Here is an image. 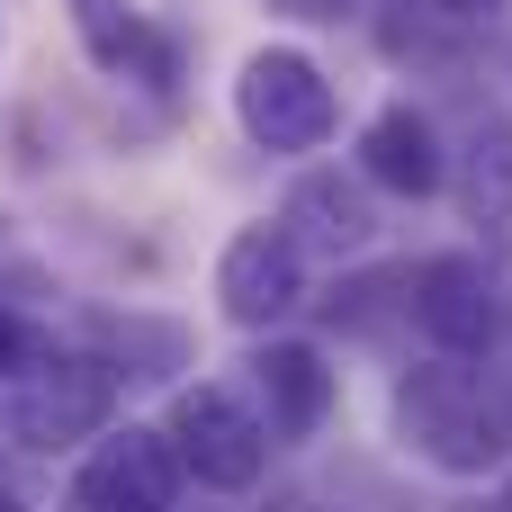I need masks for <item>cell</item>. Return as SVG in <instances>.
Here are the masks:
<instances>
[{
	"mask_svg": "<svg viewBox=\"0 0 512 512\" xmlns=\"http://www.w3.org/2000/svg\"><path fill=\"white\" fill-rule=\"evenodd\" d=\"M441 9H459V18H477V27H486V18H504L512 0H441Z\"/></svg>",
	"mask_w": 512,
	"mask_h": 512,
	"instance_id": "cell-17",
	"label": "cell"
},
{
	"mask_svg": "<svg viewBox=\"0 0 512 512\" xmlns=\"http://www.w3.org/2000/svg\"><path fill=\"white\" fill-rule=\"evenodd\" d=\"M468 27H477V18H459V9H441V0H387V18H378V54L405 63V72H450V81H459V72L477 63Z\"/></svg>",
	"mask_w": 512,
	"mask_h": 512,
	"instance_id": "cell-13",
	"label": "cell"
},
{
	"mask_svg": "<svg viewBox=\"0 0 512 512\" xmlns=\"http://www.w3.org/2000/svg\"><path fill=\"white\" fill-rule=\"evenodd\" d=\"M243 396L261 405L270 441L297 450V441H315L324 414H333V369H324L315 342H279V333H261V351L243 360Z\"/></svg>",
	"mask_w": 512,
	"mask_h": 512,
	"instance_id": "cell-8",
	"label": "cell"
},
{
	"mask_svg": "<svg viewBox=\"0 0 512 512\" xmlns=\"http://www.w3.org/2000/svg\"><path fill=\"white\" fill-rule=\"evenodd\" d=\"M0 512H27V504H18V495H9V486H0Z\"/></svg>",
	"mask_w": 512,
	"mask_h": 512,
	"instance_id": "cell-19",
	"label": "cell"
},
{
	"mask_svg": "<svg viewBox=\"0 0 512 512\" xmlns=\"http://www.w3.org/2000/svg\"><path fill=\"white\" fill-rule=\"evenodd\" d=\"M504 63H512V54H504Z\"/></svg>",
	"mask_w": 512,
	"mask_h": 512,
	"instance_id": "cell-21",
	"label": "cell"
},
{
	"mask_svg": "<svg viewBox=\"0 0 512 512\" xmlns=\"http://www.w3.org/2000/svg\"><path fill=\"white\" fill-rule=\"evenodd\" d=\"M387 423H396L405 459H423L441 477H504L512 468V378L495 360L432 351V360L396 369Z\"/></svg>",
	"mask_w": 512,
	"mask_h": 512,
	"instance_id": "cell-1",
	"label": "cell"
},
{
	"mask_svg": "<svg viewBox=\"0 0 512 512\" xmlns=\"http://www.w3.org/2000/svg\"><path fill=\"white\" fill-rule=\"evenodd\" d=\"M180 450L162 423H108L81 468H72V512H180Z\"/></svg>",
	"mask_w": 512,
	"mask_h": 512,
	"instance_id": "cell-6",
	"label": "cell"
},
{
	"mask_svg": "<svg viewBox=\"0 0 512 512\" xmlns=\"http://www.w3.org/2000/svg\"><path fill=\"white\" fill-rule=\"evenodd\" d=\"M99 351L117 360V378H180L189 369V333L180 324H144V315L99 324Z\"/></svg>",
	"mask_w": 512,
	"mask_h": 512,
	"instance_id": "cell-14",
	"label": "cell"
},
{
	"mask_svg": "<svg viewBox=\"0 0 512 512\" xmlns=\"http://www.w3.org/2000/svg\"><path fill=\"white\" fill-rule=\"evenodd\" d=\"M450 189H459V207H468L477 234H512V117L504 108L468 117V135L450 153Z\"/></svg>",
	"mask_w": 512,
	"mask_h": 512,
	"instance_id": "cell-11",
	"label": "cell"
},
{
	"mask_svg": "<svg viewBox=\"0 0 512 512\" xmlns=\"http://www.w3.org/2000/svg\"><path fill=\"white\" fill-rule=\"evenodd\" d=\"M450 512H486V504H450Z\"/></svg>",
	"mask_w": 512,
	"mask_h": 512,
	"instance_id": "cell-20",
	"label": "cell"
},
{
	"mask_svg": "<svg viewBox=\"0 0 512 512\" xmlns=\"http://www.w3.org/2000/svg\"><path fill=\"white\" fill-rule=\"evenodd\" d=\"M171 450H180V468H189V486H207V495H252L261 486V468H270V423H261V405L243 396V387H216V378H198V387H180L171 396Z\"/></svg>",
	"mask_w": 512,
	"mask_h": 512,
	"instance_id": "cell-5",
	"label": "cell"
},
{
	"mask_svg": "<svg viewBox=\"0 0 512 512\" xmlns=\"http://www.w3.org/2000/svg\"><path fill=\"white\" fill-rule=\"evenodd\" d=\"M306 297H315L306 288V243L288 225L261 216V225H234L225 234V252H216V306H225L234 333H279Z\"/></svg>",
	"mask_w": 512,
	"mask_h": 512,
	"instance_id": "cell-7",
	"label": "cell"
},
{
	"mask_svg": "<svg viewBox=\"0 0 512 512\" xmlns=\"http://www.w3.org/2000/svg\"><path fill=\"white\" fill-rule=\"evenodd\" d=\"M36 360H45V324H27V315L0 297V387H18Z\"/></svg>",
	"mask_w": 512,
	"mask_h": 512,
	"instance_id": "cell-15",
	"label": "cell"
},
{
	"mask_svg": "<svg viewBox=\"0 0 512 512\" xmlns=\"http://www.w3.org/2000/svg\"><path fill=\"white\" fill-rule=\"evenodd\" d=\"M360 180L369 189H387V198H441L450 189V144H441V126H432V108H414V99H387L369 126H360Z\"/></svg>",
	"mask_w": 512,
	"mask_h": 512,
	"instance_id": "cell-10",
	"label": "cell"
},
{
	"mask_svg": "<svg viewBox=\"0 0 512 512\" xmlns=\"http://www.w3.org/2000/svg\"><path fill=\"white\" fill-rule=\"evenodd\" d=\"M279 225L306 243V261H333V270H342V261H360V252L378 243V189L360 180V162H351V171H297Z\"/></svg>",
	"mask_w": 512,
	"mask_h": 512,
	"instance_id": "cell-9",
	"label": "cell"
},
{
	"mask_svg": "<svg viewBox=\"0 0 512 512\" xmlns=\"http://www.w3.org/2000/svg\"><path fill=\"white\" fill-rule=\"evenodd\" d=\"M234 126H243L261 153L306 162V153L333 144L342 99H333V81H324L315 54H297V45H252L243 72H234Z\"/></svg>",
	"mask_w": 512,
	"mask_h": 512,
	"instance_id": "cell-2",
	"label": "cell"
},
{
	"mask_svg": "<svg viewBox=\"0 0 512 512\" xmlns=\"http://www.w3.org/2000/svg\"><path fill=\"white\" fill-rule=\"evenodd\" d=\"M117 360L108 351H63V342H45V360L9 387V432H18V450H36V459H63V450H90L108 423H117Z\"/></svg>",
	"mask_w": 512,
	"mask_h": 512,
	"instance_id": "cell-3",
	"label": "cell"
},
{
	"mask_svg": "<svg viewBox=\"0 0 512 512\" xmlns=\"http://www.w3.org/2000/svg\"><path fill=\"white\" fill-rule=\"evenodd\" d=\"M288 18H351V9H378V0H279Z\"/></svg>",
	"mask_w": 512,
	"mask_h": 512,
	"instance_id": "cell-16",
	"label": "cell"
},
{
	"mask_svg": "<svg viewBox=\"0 0 512 512\" xmlns=\"http://www.w3.org/2000/svg\"><path fill=\"white\" fill-rule=\"evenodd\" d=\"M405 315L432 351H459V360H495L512 333V288L495 279L486 252H432L405 270Z\"/></svg>",
	"mask_w": 512,
	"mask_h": 512,
	"instance_id": "cell-4",
	"label": "cell"
},
{
	"mask_svg": "<svg viewBox=\"0 0 512 512\" xmlns=\"http://www.w3.org/2000/svg\"><path fill=\"white\" fill-rule=\"evenodd\" d=\"M72 9V36H81V54H90V72H108V81H171V45L135 18V0H63Z\"/></svg>",
	"mask_w": 512,
	"mask_h": 512,
	"instance_id": "cell-12",
	"label": "cell"
},
{
	"mask_svg": "<svg viewBox=\"0 0 512 512\" xmlns=\"http://www.w3.org/2000/svg\"><path fill=\"white\" fill-rule=\"evenodd\" d=\"M486 512H512V468L495 477V495H486Z\"/></svg>",
	"mask_w": 512,
	"mask_h": 512,
	"instance_id": "cell-18",
	"label": "cell"
}]
</instances>
